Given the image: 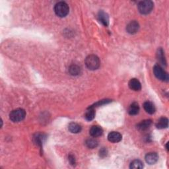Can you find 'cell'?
<instances>
[{"instance_id":"obj_1","label":"cell","mask_w":169,"mask_h":169,"mask_svg":"<svg viewBox=\"0 0 169 169\" xmlns=\"http://www.w3.org/2000/svg\"><path fill=\"white\" fill-rule=\"evenodd\" d=\"M84 63H85L87 68L90 70L97 69L100 65V62L99 57L95 55L88 56L85 59Z\"/></svg>"},{"instance_id":"obj_2","label":"cell","mask_w":169,"mask_h":169,"mask_svg":"<svg viewBox=\"0 0 169 169\" xmlns=\"http://www.w3.org/2000/svg\"><path fill=\"white\" fill-rule=\"evenodd\" d=\"M55 13L59 17H65L69 13V8L68 5L65 2H60L55 5L54 7Z\"/></svg>"},{"instance_id":"obj_3","label":"cell","mask_w":169,"mask_h":169,"mask_svg":"<svg viewBox=\"0 0 169 169\" xmlns=\"http://www.w3.org/2000/svg\"><path fill=\"white\" fill-rule=\"evenodd\" d=\"M26 112L22 108H17L13 110L9 114V118L13 122H19L25 119Z\"/></svg>"},{"instance_id":"obj_4","label":"cell","mask_w":169,"mask_h":169,"mask_svg":"<svg viewBox=\"0 0 169 169\" xmlns=\"http://www.w3.org/2000/svg\"><path fill=\"white\" fill-rule=\"evenodd\" d=\"M154 7V4L151 1L146 0V1L140 2L138 4L139 11L143 15H147L152 11Z\"/></svg>"},{"instance_id":"obj_5","label":"cell","mask_w":169,"mask_h":169,"mask_svg":"<svg viewBox=\"0 0 169 169\" xmlns=\"http://www.w3.org/2000/svg\"><path fill=\"white\" fill-rule=\"evenodd\" d=\"M153 72L155 77L157 79L164 81H168V74L166 73L165 71L163 70L160 65H155L153 68Z\"/></svg>"},{"instance_id":"obj_6","label":"cell","mask_w":169,"mask_h":169,"mask_svg":"<svg viewBox=\"0 0 169 169\" xmlns=\"http://www.w3.org/2000/svg\"><path fill=\"white\" fill-rule=\"evenodd\" d=\"M139 28H140L139 23L136 21H131L128 25H127L126 31L131 34H134L138 32Z\"/></svg>"},{"instance_id":"obj_7","label":"cell","mask_w":169,"mask_h":169,"mask_svg":"<svg viewBox=\"0 0 169 169\" xmlns=\"http://www.w3.org/2000/svg\"><path fill=\"white\" fill-rule=\"evenodd\" d=\"M122 136L117 131H112L108 136V140L112 143H118L122 140Z\"/></svg>"},{"instance_id":"obj_8","label":"cell","mask_w":169,"mask_h":169,"mask_svg":"<svg viewBox=\"0 0 169 169\" xmlns=\"http://www.w3.org/2000/svg\"><path fill=\"white\" fill-rule=\"evenodd\" d=\"M103 130L101 128V127L99 125H93L90 128L89 130V134L93 137H97L102 136Z\"/></svg>"},{"instance_id":"obj_9","label":"cell","mask_w":169,"mask_h":169,"mask_svg":"<svg viewBox=\"0 0 169 169\" xmlns=\"http://www.w3.org/2000/svg\"><path fill=\"white\" fill-rule=\"evenodd\" d=\"M159 160V156L156 153H149L146 156V161L149 165H154Z\"/></svg>"},{"instance_id":"obj_10","label":"cell","mask_w":169,"mask_h":169,"mask_svg":"<svg viewBox=\"0 0 169 169\" xmlns=\"http://www.w3.org/2000/svg\"><path fill=\"white\" fill-rule=\"evenodd\" d=\"M98 18L99 21L105 27H107L109 24V17H108V14L103 11H99L98 14Z\"/></svg>"},{"instance_id":"obj_11","label":"cell","mask_w":169,"mask_h":169,"mask_svg":"<svg viewBox=\"0 0 169 169\" xmlns=\"http://www.w3.org/2000/svg\"><path fill=\"white\" fill-rule=\"evenodd\" d=\"M152 124V121L151 120H145L137 125V129L140 131H146L148 130Z\"/></svg>"},{"instance_id":"obj_12","label":"cell","mask_w":169,"mask_h":169,"mask_svg":"<svg viewBox=\"0 0 169 169\" xmlns=\"http://www.w3.org/2000/svg\"><path fill=\"white\" fill-rule=\"evenodd\" d=\"M128 84L130 88L133 90H135V91H138L141 89V83L137 79H131L129 81Z\"/></svg>"},{"instance_id":"obj_13","label":"cell","mask_w":169,"mask_h":169,"mask_svg":"<svg viewBox=\"0 0 169 169\" xmlns=\"http://www.w3.org/2000/svg\"><path fill=\"white\" fill-rule=\"evenodd\" d=\"M143 108L145 110H146L148 114H153L155 112L156 108L153 103H152L151 102L147 101L143 104Z\"/></svg>"},{"instance_id":"obj_14","label":"cell","mask_w":169,"mask_h":169,"mask_svg":"<svg viewBox=\"0 0 169 169\" xmlns=\"http://www.w3.org/2000/svg\"><path fill=\"white\" fill-rule=\"evenodd\" d=\"M140 112V106L137 102H133L132 104L130 105L129 108H128V113L130 115L134 116Z\"/></svg>"},{"instance_id":"obj_15","label":"cell","mask_w":169,"mask_h":169,"mask_svg":"<svg viewBox=\"0 0 169 169\" xmlns=\"http://www.w3.org/2000/svg\"><path fill=\"white\" fill-rule=\"evenodd\" d=\"M168 125V120L165 117L161 118L156 124V128H159V129L166 128Z\"/></svg>"},{"instance_id":"obj_16","label":"cell","mask_w":169,"mask_h":169,"mask_svg":"<svg viewBox=\"0 0 169 169\" xmlns=\"http://www.w3.org/2000/svg\"><path fill=\"white\" fill-rule=\"evenodd\" d=\"M69 130L73 134H78L81 131V126L75 122H71L68 125Z\"/></svg>"},{"instance_id":"obj_17","label":"cell","mask_w":169,"mask_h":169,"mask_svg":"<svg viewBox=\"0 0 169 169\" xmlns=\"http://www.w3.org/2000/svg\"><path fill=\"white\" fill-rule=\"evenodd\" d=\"M46 140V136L43 134H37L34 137V142L38 146H42Z\"/></svg>"},{"instance_id":"obj_18","label":"cell","mask_w":169,"mask_h":169,"mask_svg":"<svg viewBox=\"0 0 169 169\" xmlns=\"http://www.w3.org/2000/svg\"><path fill=\"white\" fill-rule=\"evenodd\" d=\"M69 72L71 75L77 76V75H79L81 74V69L79 65H71L69 68Z\"/></svg>"},{"instance_id":"obj_19","label":"cell","mask_w":169,"mask_h":169,"mask_svg":"<svg viewBox=\"0 0 169 169\" xmlns=\"http://www.w3.org/2000/svg\"><path fill=\"white\" fill-rule=\"evenodd\" d=\"M95 110L93 109V108L89 107V110L85 113L84 118H85V119L88 120V121H91V120H93L95 118Z\"/></svg>"},{"instance_id":"obj_20","label":"cell","mask_w":169,"mask_h":169,"mask_svg":"<svg viewBox=\"0 0 169 169\" xmlns=\"http://www.w3.org/2000/svg\"><path fill=\"white\" fill-rule=\"evenodd\" d=\"M98 141L95 139L90 138L85 141L86 146L89 149H94L98 146Z\"/></svg>"},{"instance_id":"obj_21","label":"cell","mask_w":169,"mask_h":169,"mask_svg":"<svg viewBox=\"0 0 169 169\" xmlns=\"http://www.w3.org/2000/svg\"><path fill=\"white\" fill-rule=\"evenodd\" d=\"M143 162L140 160H134L133 161L130 166V168L136 169V168H143Z\"/></svg>"},{"instance_id":"obj_22","label":"cell","mask_w":169,"mask_h":169,"mask_svg":"<svg viewBox=\"0 0 169 169\" xmlns=\"http://www.w3.org/2000/svg\"><path fill=\"white\" fill-rule=\"evenodd\" d=\"M157 57H158V59L159 61L162 64L166 65V60H165V54H164V52L162 50V48H160L159 50H158V52H157Z\"/></svg>"},{"instance_id":"obj_23","label":"cell","mask_w":169,"mask_h":169,"mask_svg":"<svg viewBox=\"0 0 169 169\" xmlns=\"http://www.w3.org/2000/svg\"><path fill=\"white\" fill-rule=\"evenodd\" d=\"M100 156H101V157H105V156H106L107 155V153H108V151L105 148H102L100 150Z\"/></svg>"},{"instance_id":"obj_24","label":"cell","mask_w":169,"mask_h":169,"mask_svg":"<svg viewBox=\"0 0 169 169\" xmlns=\"http://www.w3.org/2000/svg\"><path fill=\"white\" fill-rule=\"evenodd\" d=\"M68 158H69V162H70V164H71V165H74L75 164V159L74 156L70 155L69 156V157H68Z\"/></svg>"}]
</instances>
